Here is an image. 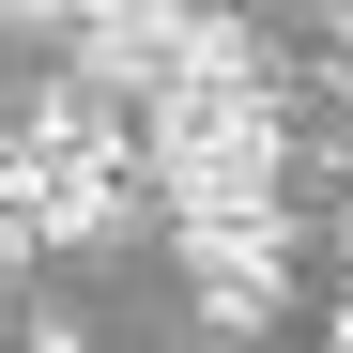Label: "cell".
<instances>
[{
  "mask_svg": "<svg viewBox=\"0 0 353 353\" xmlns=\"http://www.w3.org/2000/svg\"><path fill=\"white\" fill-rule=\"evenodd\" d=\"M169 230H292V139H215V154H139Z\"/></svg>",
  "mask_w": 353,
  "mask_h": 353,
  "instance_id": "6da1fadb",
  "label": "cell"
},
{
  "mask_svg": "<svg viewBox=\"0 0 353 353\" xmlns=\"http://www.w3.org/2000/svg\"><path fill=\"white\" fill-rule=\"evenodd\" d=\"M200 16H215V0H92V16L62 31V62L92 77V92H154V77H185V46H200Z\"/></svg>",
  "mask_w": 353,
  "mask_h": 353,
  "instance_id": "7a4b0ae2",
  "label": "cell"
},
{
  "mask_svg": "<svg viewBox=\"0 0 353 353\" xmlns=\"http://www.w3.org/2000/svg\"><path fill=\"white\" fill-rule=\"evenodd\" d=\"M292 230H185V276H200V323L215 338H261L276 323V292H292Z\"/></svg>",
  "mask_w": 353,
  "mask_h": 353,
  "instance_id": "3957f363",
  "label": "cell"
},
{
  "mask_svg": "<svg viewBox=\"0 0 353 353\" xmlns=\"http://www.w3.org/2000/svg\"><path fill=\"white\" fill-rule=\"evenodd\" d=\"M0 261H31V215H16V154H0Z\"/></svg>",
  "mask_w": 353,
  "mask_h": 353,
  "instance_id": "277c9868",
  "label": "cell"
},
{
  "mask_svg": "<svg viewBox=\"0 0 353 353\" xmlns=\"http://www.w3.org/2000/svg\"><path fill=\"white\" fill-rule=\"evenodd\" d=\"M0 16H31V31H77V16H92V0H0Z\"/></svg>",
  "mask_w": 353,
  "mask_h": 353,
  "instance_id": "5b68a950",
  "label": "cell"
},
{
  "mask_svg": "<svg viewBox=\"0 0 353 353\" xmlns=\"http://www.w3.org/2000/svg\"><path fill=\"white\" fill-rule=\"evenodd\" d=\"M323 77H338V108H353V31H338V62H323Z\"/></svg>",
  "mask_w": 353,
  "mask_h": 353,
  "instance_id": "8992f818",
  "label": "cell"
},
{
  "mask_svg": "<svg viewBox=\"0 0 353 353\" xmlns=\"http://www.w3.org/2000/svg\"><path fill=\"white\" fill-rule=\"evenodd\" d=\"M338 353H353V292H338Z\"/></svg>",
  "mask_w": 353,
  "mask_h": 353,
  "instance_id": "52a82bcc",
  "label": "cell"
},
{
  "mask_svg": "<svg viewBox=\"0 0 353 353\" xmlns=\"http://www.w3.org/2000/svg\"><path fill=\"white\" fill-rule=\"evenodd\" d=\"M31 353H92V338H31Z\"/></svg>",
  "mask_w": 353,
  "mask_h": 353,
  "instance_id": "ba28073f",
  "label": "cell"
},
{
  "mask_svg": "<svg viewBox=\"0 0 353 353\" xmlns=\"http://www.w3.org/2000/svg\"><path fill=\"white\" fill-rule=\"evenodd\" d=\"M338 246H353V200H338Z\"/></svg>",
  "mask_w": 353,
  "mask_h": 353,
  "instance_id": "9c48e42d",
  "label": "cell"
},
{
  "mask_svg": "<svg viewBox=\"0 0 353 353\" xmlns=\"http://www.w3.org/2000/svg\"><path fill=\"white\" fill-rule=\"evenodd\" d=\"M0 154H16V123H0Z\"/></svg>",
  "mask_w": 353,
  "mask_h": 353,
  "instance_id": "30bf717a",
  "label": "cell"
}]
</instances>
